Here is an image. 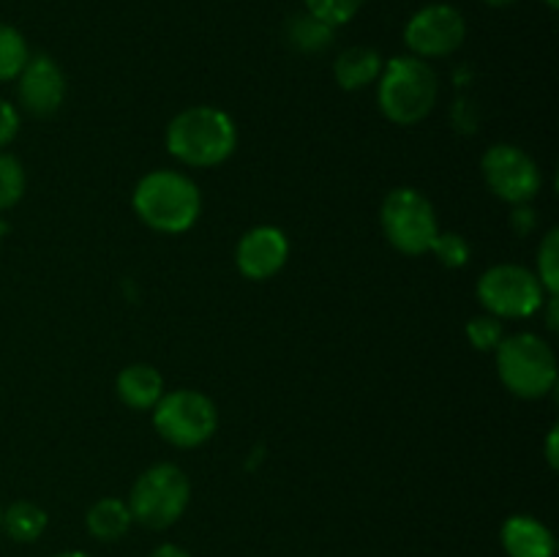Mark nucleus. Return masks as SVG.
<instances>
[{"instance_id": "f257e3e1", "label": "nucleus", "mask_w": 559, "mask_h": 557, "mask_svg": "<svg viewBox=\"0 0 559 557\" xmlns=\"http://www.w3.org/2000/svg\"><path fill=\"white\" fill-rule=\"evenodd\" d=\"M238 145V129L224 109L189 107L167 126V147L186 167H216Z\"/></svg>"}, {"instance_id": "f03ea898", "label": "nucleus", "mask_w": 559, "mask_h": 557, "mask_svg": "<svg viewBox=\"0 0 559 557\" xmlns=\"http://www.w3.org/2000/svg\"><path fill=\"white\" fill-rule=\"evenodd\" d=\"M440 96V80L426 60L415 55L388 60L377 80L380 112L396 126H415L435 109Z\"/></svg>"}, {"instance_id": "7ed1b4c3", "label": "nucleus", "mask_w": 559, "mask_h": 557, "mask_svg": "<svg viewBox=\"0 0 559 557\" xmlns=\"http://www.w3.org/2000/svg\"><path fill=\"white\" fill-rule=\"evenodd\" d=\"M134 211L156 233L178 235L197 224L202 197L194 180L173 169H153L136 183Z\"/></svg>"}, {"instance_id": "20e7f679", "label": "nucleus", "mask_w": 559, "mask_h": 557, "mask_svg": "<svg viewBox=\"0 0 559 557\" xmlns=\"http://www.w3.org/2000/svg\"><path fill=\"white\" fill-rule=\"evenodd\" d=\"M502 386L522 399H540L557 386L555 349L535 333H513L497 344Z\"/></svg>"}, {"instance_id": "39448f33", "label": "nucleus", "mask_w": 559, "mask_h": 557, "mask_svg": "<svg viewBox=\"0 0 559 557\" xmlns=\"http://www.w3.org/2000/svg\"><path fill=\"white\" fill-rule=\"evenodd\" d=\"M191 500L189 475L178 464H153L131 486L129 511L134 522L147 530H167L183 517Z\"/></svg>"}, {"instance_id": "423d86ee", "label": "nucleus", "mask_w": 559, "mask_h": 557, "mask_svg": "<svg viewBox=\"0 0 559 557\" xmlns=\"http://www.w3.org/2000/svg\"><path fill=\"white\" fill-rule=\"evenodd\" d=\"M380 222L393 249L409 257L426 254L440 235V224H437V213L429 197L420 194L418 189H407V186L393 189L385 197Z\"/></svg>"}, {"instance_id": "0eeeda50", "label": "nucleus", "mask_w": 559, "mask_h": 557, "mask_svg": "<svg viewBox=\"0 0 559 557\" xmlns=\"http://www.w3.org/2000/svg\"><path fill=\"white\" fill-rule=\"evenodd\" d=\"M153 426L175 448H197L211 440L218 426L216 404L200 391L178 388L158 399L153 407Z\"/></svg>"}, {"instance_id": "6e6552de", "label": "nucleus", "mask_w": 559, "mask_h": 557, "mask_svg": "<svg viewBox=\"0 0 559 557\" xmlns=\"http://www.w3.org/2000/svg\"><path fill=\"white\" fill-rule=\"evenodd\" d=\"M478 300L497 320H516L540 311L546 304V289L533 271L502 262L480 273Z\"/></svg>"}, {"instance_id": "1a4fd4ad", "label": "nucleus", "mask_w": 559, "mask_h": 557, "mask_svg": "<svg viewBox=\"0 0 559 557\" xmlns=\"http://www.w3.org/2000/svg\"><path fill=\"white\" fill-rule=\"evenodd\" d=\"M480 169H484L486 186L511 205H524V202L535 200L540 186H544V175H540L535 158L524 153L522 147L508 145V142L491 145L484 153Z\"/></svg>"}, {"instance_id": "9d476101", "label": "nucleus", "mask_w": 559, "mask_h": 557, "mask_svg": "<svg viewBox=\"0 0 559 557\" xmlns=\"http://www.w3.org/2000/svg\"><path fill=\"white\" fill-rule=\"evenodd\" d=\"M464 36H467V22H464L462 11L448 3H435L415 11L413 20L404 27V44L420 60L445 58V55L456 52L464 44Z\"/></svg>"}, {"instance_id": "9b49d317", "label": "nucleus", "mask_w": 559, "mask_h": 557, "mask_svg": "<svg viewBox=\"0 0 559 557\" xmlns=\"http://www.w3.org/2000/svg\"><path fill=\"white\" fill-rule=\"evenodd\" d=\"M16 96L33 118H49L66 98V76L49 55H31L16 76Z\"/></svg>"}, {"instance_id": "f8f14e48", "label": "nucleus", "mask_w": 559, "mask_h": 557, "mask_svg": "<svg viewBox=\"0 0 559 557\" xmlns=\"http://www.w3.org/2000/svg\"><path fill=\"white\" fill-rule=\"evenodd\" d=\"M287 235L278 227H267V224L243 233V238L238 240V249H235L238 271L251 282H265V278L276 276L284 262H287Z\"/></svg>"}, {"instance_id": "ddd939ff", "label": "nucleus", "mask_w": 559, "mask_h": 557, "mask_svg": "<svg viewBox=\"0 0 559 557\" xmlns=\"http://www.w3.org/2000/svg\"><path fill=\"white\" fill-rule=\"evenodd\" d=\"M502 549L508 557H555L557 541L551 530L535 517H508L500 530Z\"/></svg>"}, {"instance_id": "4468645a", "label": "nucleus", "mask_w": 559, "mask_h": 557, "mask_svg": "<svg viewBox=\"0 0 559 557\" xmlns=\"http://www.w3.org/2000/svg\"><path fill=\"white\" fill-rule=\"evenodd\" d=\"M118 396L131 410H153L164 396L162 375L147 364L126 366L118 375Z\"/></svg>"}, {"instance_id": "2eb2a0df", "label": "nucleus", "mask_w": 559, "mask_h": 557, "mask_svg": "<svg viewBox=\"0 0 559 557\" xmlns=\"http://www.w3.org/2000/svg\"><path fill=\"white\" fill-rule=\"evenodd\" d=\"M382 58L371 47H349L333 63V76L344 91H360L380 80Z\"/></svg>"}, {"instance_id": "dca6fc26", "label": "nucleus", "mask_w": 559, "mask_h": 557, "mask_svg": "<svg viewBox=\"0 0 559 557\" xmlns=\"http://www.w3.org/2000/svg\"><path fill=\"white\" fill-rule=\"evenodd\" d=\"M87 530H91L93 538L98 541H118L129 533L131 528V511L123 500L118 497H104V500L93 502L91 511H87Z\"/></svg>"}, {"instance_id": "f3484780", "label": "nucleus", "mask_w": 559, "mask_h": 557, "mask_svg": "<svg viewBox=\"0 0 559 557\" xmlns=\"http://www.w3.org/2000/svg\"><path fill=\"white\" fill-rule=\"evenodd\" d=\"M0 530H5L11 541L31 544V541L41 538V533L47 530V511L31 500H16L3 511Z\"/></svg>"}, {"instance_id": "a211bd4d", "label": "nucleus", "mask_w": 559, "mask_h": 557, "mask_svg": "<svg viewBox=\"0 0 559 557\" xmlns=\"http://www.w3.org/2000/svg\"><path fill=\"white\" fill-rule=\"evenodd\" d=\"M287 42L293 44L300 52H322L325 47H331L333 42V27L320 22L317 16L306 14L289 16L287 22Z\"/></svg>"}, {"instance_id": "6ab92c4d", "label": "nucleus", "mask_w": 559, "mask_h": 557, "mask_svg": "<svg viewBox=\"0 0 559 557\" xmlns=\"http://www.w3.org/2000/svg\"><path fill=\"white\" fill-rule=\"evenodd\" d=\"M27 58H31V49H27L25 36L16 27L0 22V82L16 80Z\"/></svg>"}, {"instance_id": "aec40b11", "label": "nucleus", "mask_w": 559, "mask_h": 557, "mask_svg": "<svg viewBox=\"0 0 559 557\" xmlns=\"http://www.w3.org/2000/svg\"><path fill=\"white\" fill-rule=\"evenodd\" d=\"M25 194V169L11 153L0 151V211L14 208Z\"/></svg>"}, {"instance_id": "412c9836", "label": "nucleus", "mask_w": 559, "mask_h": 557, "mask_svg": "<svg viewBox=\"0 0 559 557\" xmlns=\"http://www.w3.org/2000/svg\"><path fill=\"white\" fill-rule=\"evenodd\" d=\"M538 282L544 284L546 295L559 293V233L549 229L538 246Z\"/></svg>"}, {"instance_id": "4be33fe9", "label": "nucleus", "mask_w": 559, "mask_h": 557, "mask_svg": "<svg viewBox=\"0 0 559 557\" xmlns=\"http://www.w3.org/2000/svg\"><path fill=\"white\" fill-rule=\"evenodd\" d=\"M304 3L311 16H317V20L325 22V25L338 27L347 25V22L358 14L364 0H304Z\"/></svg>"}, {"instance_id": "5701e85b", "label": "nucleus", "mask_w": 559, "mask_h": 557, "mask_svg": "<svg viewBox=\"0 0 559 557\" xmlns=\"http://www.w3.org/2000/svg\"><path fill=\"white\" fill-rule=\"evenodd\" d=\"M467 339L475 349H480V353H491V349H497V344L502 342V322L491 315L473 317V320L467 322Z\"/></svg>"}, {"instance_id": "b1692460", "label": "nucleus", "mask_w": 559, "mask_h": 557, "mask_svg": "<svg viewBox=\"0 0 559 557\" xmlns=\"http://www.w3.org/2000/svg\"><path fill=\"white\" fill-rule=\"evenodd\" d=\"M429 251H435V257L445 268H462L469 260V244L459 233H440Z\"/></svg>"}, {"instance_id": "393cba45", "label": "nucleus", "mask_w": 559, "mask_h": 557, "mask_svg": "<svg viewBox=\"0 0 559 557\" xmlns=\"http://www.w3.org/2000/svg\"><path fill=\"white\" fill-rule=\"evenodd\" d=\"M16 131H20V112L14 109V104L0 98V147L9 145Z\"/></svg>"}, {"instance_id": "a878e982", "label": "nucleus", "mask_w": 559, "mask_h": 557, "mask_svg": "<svg viewBox=\"0 0 559 557\" xmlns=\"http://www.w3.org/2000/svg\"><path fill=\"white\" fill-rule=\"evenodd\" d=\"M151 557H191V555L186 549H180L178 544H162L158 549H153Z\"/></svg>"}, {"instance_id": "bb28decb", "label": "nucleus", "mask_w": 559, "mask_h": 557, "mask_svg": "<svg viewBox=\"0 0 559 557\" xmlns=\"http://www.w3.org/2000/svg\"><path fill=\"white\" fill-rule=\"evenodd\" d=\"M546 459H549L551 467H557L559 459H557V429L549 431V440H546Z\"/></svg>"}, {"instance_id": "cd10ccee", "label": "nucleus", "mask_w": 559, "mask_h": 557, "mask_svg": "<svg viewBox=\"0 0 559 557\" xmlns=\"http://www.w3.org/2000/svg\"><path fill=\"white\" fill-rule=\"evenodd\" d=\"M549 315H546V325L551 328V331H557V295H549Z\"/></svg>"}, {"instance_id": "c85d7f7f", "label": "nucleus", "mask_w": 559, "mask_h": 557, "mask_svg": "<svg viewBox=\"0 0 559 557\" xmlns=\"http://www.w3.org/2000/svg\"><path fill=\"white\" fill-rule=\"evenodd\" d=\"M484 3H489V5H511V3H516V0H484Z\"/></svg>"}, {"instance_id": "c756f323", "label": "nucleus", "mask_w": 559, "mask_h": 557, "mask_svg": "<svg viewBox=\"0 0 559 557\" xmlns=\"http://www.w3.org/2000/svg\"><path fill=\"white\" fill-rule=\"evenodd\" d=\"M55 557H91L85 552H63V555H55Z\"/></svg>"}, {"instance_id": "7c9ffc66", "label": "nucleus", "mask_w": 559, "mask_h": 557, "mask_svg": "<svg viewBox=\"0 0 559 557\" xmlns=\"http://www.w3.org/2000/svg\"><path fill=\"white\" fill-rule=\"evenodd\" d=\"M544 3L549 5V9H557V5H559V0H544Z\"/></svg>"}, {"instance_id": "2f4dec72", "label": "nucleus", "mask_w": 559, "mask_h": 557, "mask_svg": "<svg viewBox=\"0 0 559 557\" xmlns=\"http://www.w3.org/2000/svg\"><path fill=\"white\" fill-rule=\"evenodd\" d=\"M3 233H5V224H3V218H0V240H3Z\"/></svg>"}, {"instance_id": "473e14b6", "label": "nucleus", "mask_w": 559, "mask_h": 557, "mask_svg": "<svg viewBox=\"0 0 559 557\" xmlns=\"http://www.w3.org/2000/svg\"><path fill=\"white\" fill-rule=\"evenodd\" d=\"M0 519H3V508H0Z\"/></svg>"}]
</instances>
